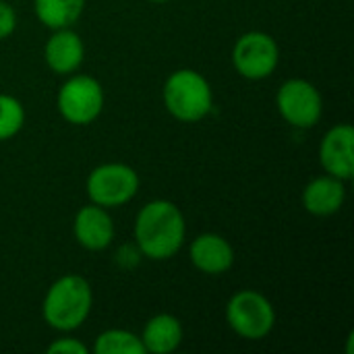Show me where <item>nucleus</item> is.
Returning a JSON list of instances; mask_svg holds the SVG:
<instances>
[{"label":"nucleus","mask_w":354,"mask_h":354,"mask_svg":"<svg viewBox=\"0 0 354 354\" xmlns=\"http://www.w3.org/2000/svg\"><path fill=\"white\" fill-rule=\"evenodd\" d=\"M187 222L178 205L166 199L145 203L135 218V243L141 255L153 261L174 257L185 245Z\"/></svg>","instance_id":"obj_1"},{"label":"nucleus","mask_w":354,"mask_h":354,"mask_svg":"<svg viewBox=\"0 0 354 354\" xmlns=\"http://www.w3.org/2000/svg\"><path fill=\"white\" fill-rule=\"evenodd\" d=\"M93 307V292L83 276L68 274L58 278L46 292L41 315L56 332H75L89 317Z\"/></svg>","instance_id":"obj_2"},{"label":"nucleus","mask_w":354,"mask_h":354,"mask_svg":"<svg viewBox=\"0 0 354 354\" xmlns=\"http://www.w3.org/2000/svg\"><path fill=\"white\" fill-rule=\"evenodd\" d=\"M164 106L180 122H199L214 108L212 85L201 73L178 68L164 83Z\"/></svg>","instance_id":"obj_3"},{"label":"nucleus","mask_w":354,"mask_h":354,"mask_svg":"<svg viewBox=\"0 0 354 354\" xmlns=\"http://www.w3.org/2000/svg\"><path fill=\"white\" fill-rule=\"evenodd\" d=\"M226 322L245 340H263L276 326V311L268 297L255 290H239L226 305Z\"/></svg>","instance_id":"obj_4"},{"label":"nucleus","mask_w":354,"mask_h":354,"mask_svg":"<svg viewBox=\"0 0 354 354\" xmlns=\"http://www.w3.org/2000/svg\"><path fill=\"white\" fill-rule=\"evenodd\" d=\"M139 185H141L139 174L131 166L120 162H110L89 172L85 191L91 203L112 209L129 203L137 195Z\"/></svg>","instance_id":"obj_5"},{"label":"nucleus","mask_w":354,"mask_h":354,"mask_svg":"<svg viewBox=\"0 0 354 354\" xmlns=\"http://www.w3.org/2000/svg\"><path fill=\"white\" fill-rule=\"evenodd\" d=\"M56 106L60 116L75 124H91L104 110V87L89 75H73L58 89Z\"/></svg>","instance_id":"obj_6"},{"label":"nucleus","mask_w":354,"mask_h":354,"mask_svg":"<svg viewBox=\"0 0 354 354\" xmlns=\"http://www.w3.org/2000/svg\"><path fill=\"white\" fill-rule=\"evenodd\" d=\"M278 60V44L270 33L263 31H249L241 35L232 48V66L249 81L268 79L276 71Z\"/></svg>","instance_id":"obj_7"},{"label":"nucleus","mask_w":354,"mask_h":354,"mask_svg":"<svg viewBox=\"0 0 354 354\" xmlns=\"http://www.w3.org/2000/svg\"><path fill=\"white\" fill-rule=\"evenodd\" d=\"M276 104L280 116L297 129H313L324 114V100L317 87L305 79H288L280 85Z\"/></svg>","instance_id":"obj_8"},{"label":"nucleus","mask_w":354,"mask_h":354,"mask_svg":"<svg viewBox=\"0 0 354 354\" xmlns=\"http://www.w3.org/2000/svg\"><path fill=\"white\" fill-rule=\"evenodd\" d=\"M319 162L326 174L351 180L354 174V129L351 124L332 127L319 145Z\"/></svg>","instance_id":"obj_9"},{"label":"nucleus","mask_w":354,"mask_h":354,"mask_svg":"<svg viewBox=\"0 0 354 354\" xmlns=\"http://www.w3.org/2000/svg\"><path fill=\"white\" fill-rule=\"evenodd\" d=\"M73 232L83 249L104 251L114 241V222L106 207L91 203L77 212L73 220Z\"/></svg>","instance_id":"obj_10"},{"label":"nucleus","mask_w":354,"mask_h":354,"mask_svg":"<svg viewBox=\"0 0 354 354\" xmlns=\"http://www.w3.org/2000/svg\"><path fill=\"white\" fill-rule=\"evenodd\" d=\"M189 257L193 266L207 276H222L234 266L232 245L216 232L195 236L189 247Z\"/></svg>","instance_id":"obj_11"},{"label":"nucleus","mask_w":354,"mask_h":354,"mask_svg":"<svg viewBox=\"0 0 354 354\" xmlns=\"http://www.w3.org/2000/svg\"><path fill=\"white\" fill-rule=\"evenodd\" d=\"M46 64L56 75H73L85 58V46L77 31L71 27L54 29L44 48Z\"/></svg>","instance_id":"obj_12"},{"label":"nucleus","mask_w":354,"mask_h":354,"mask_svg":"<svg viewBox=\"0 0 354 354\" xmlns=\"http://www.w3.org/2000/svg\"><path fill=\"white\" fill-rule=\"evenodd\" d=\"M344 199H346L344 180L332 174L313 178L303 191V207L317 218L338 214L340 207L344 205Z\"/></svg>","instance_id":"obj_13"},{"label":"nucleus","mask_w":354,"mask_h":354,"mask_svg":"<svg viewBox=\"0 0 354 354\" xmlns=\"http://www.w3.org/2000/svg\"><path fill=\"white\" fill-rule=\"evenodd\" d=\"M139 338L145 354H170L183 342V326L174 315L160 313L145 324Z\"/></svg>","instance_id":"obj_14"},{"label":"nucleus","mask_w":354,"mask_h":354,"mask_svg":"<svg viewBox=\"0 0 354 354\" xmlns=\"http://www.w3.org/2000/svg\"><path fill=\"white\" fill-rule=\"evenodd\" d=\"M85 2L87 0H33V10L35 17L54 31L73 27L83 15Z\"/></svg>","instance_id":"obj_15"},{"label":"nucleus","mask_w":354,"mask_h":354,"mask_svg":"<svg viewBox=\"0 0 354 354\" xmlns=\"http://www.w3.org/2000/svg\"><path fill=\"white\" fill-rule=\"evenodd\" d=\"M95 354H145L141 338L129 330H106L95 338Z\"/></svg>","instance_id":"obj_16"},{"label":"nucleus","mask_w":354,"mask_h":354,"mask_svg":"<svg viewBox=\"0 0 354 354\" xmlns=\"http://www.w3.org/2000/svg\"><path fill=\"white\" fill-rule=\"evenodd\" d=\"M25 124L23 104L8 93H0V141L12 139Z\"/></svg>","instance_id":"obj_17"},{"label":"nucleus","mask_w":354,"mask_h":354,"mask_svg":"<svg viewBox=\"0 0 354 354\" xmlns=\"http://www.w3.org/2000/svg\"><path fill=\"white\" fill-rule=\"evenodd\" d=\"M48 354H87V346L77 338H58L48 346Z\"/></svg>","instance_id":"obj_18"},{"label":"nucleus","mask_w":354,"mask_h":354,"mask_svg":"<svg viewBox=\"0 0 354 354\" xmlns=\"http://www.w3.org/2000/svg\"><path fill=\"white\" fill-rule=\"evenodd\" d=\"M15 27H17L15 8L8 2L0 0V39H6L8 35H12Z\"/></svg>","instance_id":"obj_19"},{"label":"nucleus","mask_w":354,"mask_h":354,"mask_svg":"<svg viewBox=\"0 0 354 354\" xmlns=\"http://www.w3.org/2000/svg\"><path fill=\"white\" fill-rule=\"evenodd\" d=\"M151 2H168V0H151Z\"/></svg>","instance_id":"obj_20"}]
</instances>
